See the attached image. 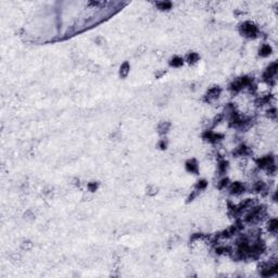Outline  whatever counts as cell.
I'll use <instances>...</instances> for the list:
<instances>
[{
	"label": "cell",
	"mask_w": 278,
	"mask_h": 278,
	"mask_svg": "<svg viewBox=\"0 0 278 278\" xmlns=\"http://www.w3.org/2000/svg\"><path fill=\"white\" fill-rule=\"evenodd\" d=\"M265 214V209L263 206H257V208H253L252 211L246 217V222L247 223H256L264 216Z\"/></svg>",
	"instance_id": "6da1fadb"
},
{
	"label": "cell",
	"mask_w": 278,
	"mask_h": 278,
	"mask_svg": "<svg viewBox=\"0 0 278 278\" xmlns=\"http://www.w3.org/2000/svg\"><path fill=\"white\" fill-rule=\"evenodd\" d=\"M257 33H259L257 27L251 22H246L241 25V34L246 37L253 38V37H256Z\"/></svg>",
	"instance_id": "7a4b0ae2"
},
{
	"label": "cell",
	"mask_w": 278,
	"mask_h": 278,
	"mask_svg": "<svg viewBox=\"0 0 278 278\" xmlns=\"http://www.w3.org/2000/svg\"><path fill=\"white\" fill-rule=\"evenodd\" d=\"M257 165L261 169H270L274 165V159L270 156H264V158H261L257 160Z\"/></svg>",
	"instance_id": "3957f363"
},
{
	"label": "cell",
	"mask_w": 278,
	"mask_h": 278,
	"mask_svg": "<svg viewBox=\"0 0 278 278\" xmlns=\"http://www.w3.org/2000/svg\"><path fill=\"white\" fill-rule=\"evenodd\" d=\"M276 73H277V63L274 62L268 66L267 70H266L265 73H264V79L270 81V79L274 78V76L276 75Z\"/></svg>",
	"instance_id": "277c9868"
},
{
	"label": "cell",
	"mask_w": 278,
	"mask_h": 278,
	"mask_svg": "<svg viewBox=\"0 0 278 278\" xmlns=\"http://www.w3.org/2000/svg\"><path fill=\"white\" fill-rule=\"evenodd\" d=\"M243 191H244V186L239 182L234 183V184L230 186V188H229V193H230L231 195H235V196L241 195Z\"/></svg>",
	"instance_id": "5b68a950"
},
{
	"label": "cell",
	"mask_w": 278,
	"mask_h": 278,
	"mask_svg": "<svg viewBox=\"0 0 278 278\" xmlns=\"http://www.w3.org/2000/svg\"><path fill=\"white\" fill-rule=\"evenodd\" d=\"M203 138L206 140L210 141V142H216L217 140H221L223 136L219 135V134H214L213 132H206L204 135H203Z\"/></svg>",
	"instance_id": "8992f818"
},
{
	"label": "cell",
	"mask_w": 278,
	"mask_h": 278,
	"mask_svg": "<svg viewBox=\"0 0 278 278\" xmlns=\"http://www.w3.org/2000/svg\"><path fill=\"white\" fill-rule=\"evenodd\" d=\"M219 94H221V88H219V87H213V88H211L210 90L208 91L206 97H208L209 100H212V99L217 98V97L219 96Z\"/></svg>",
	"instance_id": "52a82bcc"
},
{
	"label": "cell",
	"mask_w": 278,
	"mask_h": 278,
	"mask_svg": "<svg viewBox=\"0 0 278 278\" xmlns=\"http://www.w3.org/2000/svg\"><path fill=\"white\" fill-rule=\"evenodd\" d=\"M186 169L188 172L190 173H198V164L196 162V160H189V161L186 163Z\"/></svg>",
	"instance_id": "ba28073f"
},
{
	"label": "cell",
	"mask_w": 278,
	"mask_h": 278,
	"mask_svg": "<svg viewBox=\"0 0 278 278\" xmlns=\"http://www.w3.org/2000/svg\"><path fill=\"white\" fill-rule=\"evenodd\" d=\"M183 63H184V60H183L182 58L174 57L171 60V62H169V65H171V66H174V68H179V66L183 65Z\"/></svg>",
	"instance_id": "9c48e42d"
},
{
	"label": "cell",
	"mask_w": 278,
	"mask_h": 278,
	"mask_svg": "<svg viewBox=\"0 0 278 278\" xmlns=\"http://www.w3.org/2000/svg\"><path fill=\"white\" fill-rule=\"evenodd\" d=\"M128 72H129V64L127 62H125L124 64H122L120 69V76L121 77H126L128 75Z\"/></svg>",
	"instance_id": "30bf717a"
},
{
	"label": "cell",
	"mask_w": 278,
	"mask_h": 278,
	"mask_svg": "<svg viewBox=\"0 0 278 278\" xmlns=\"http://www.w3.org/2000/svg\"><path fill=\"white\" fill-rule=\"evenodd\" d=\"M267 225H268L267 228L270 233H276V230H277V226H278V223H277V219H276V218L270 219V221L268 222Z\"/></svg>",
	"instance_id": "8fae6325"
},
{
	"label": "cell",
	"mask_w": 278,
	"mask_h": 278,
	"mask_svg": "<svg viewBox=\"0 0 278 278\" xmlns=\"http://www.w3.org/2000/svg\"><path fill=\"white\" fill-rule=\"evenodd\" d=\"M270 53H272V48H270V46H268V45H264V46H262V47H261L260 55H262V57L270 55Z\"/></svg>",
	"instance_id": "7c38bea8"
},
{
	"label": "cell",
	"mask_w": 278,
	"mask_h": 278,
	"mask_svg": "<svg viewBox=\"0 0 278 278\" xmlns=\"http://www.w3.org/2000/svg\"><path fill=\"white\" fill-rule=\"evenodd\" d=\"M198 59H199V55H198L197 53H195V52H191V53H190V55H188V57H187L188 63H195V62H197Z\"/></svg>",
	"instance_id": "4fadbf2b"
},
{
	"label": "cell",
	"mask_w": 278,
	"mask_h": 278,
	"mask_svg": "<svg viewBox=\"0 0 278 278\" xmlns=\"http://www.w3.org/2000/svg\"><path fill=\"white\" fill-rule=\"evenodd\" d=\"M236 154H238V156H246V154H248V148L246 147V146H241V147H239L238 148V150L236 151Z\"/></svg>",
	"instance_id": "5bb4252c"
},
{
	"label": "cell",
	"mask_w": 278,
	"mask_h": 278,
	"mask_svg": "<svg viewBox=\"0 0 278 278\" xmlns=\"http://www.w3.org/2000/svg\"><path fill=\"white\" fill-rule=\"evenodd\" d=\"M227 167H228V162L227 161H222L221 163H219V165H218V169H219V172H221L222 174L226 172Z\"/></svg>",
	"instance_id": "9a60e30c"
},
{
	"label": "cell",
	"mask_w": 278,
	"mask_h": 278,
	"mask_svg": "<svg viewBox=\"0 0 278 278\" xmlns=\"http://www.w3.org/2000/svg\"><path fill=\"white\" fill-rule=\"evenodd\" d=\"M156 5H158L159 9H161V10H167V9H171L172 3L171 2H159Z\"/></svg>",
	"instance_id": "2e32d148"
},
{
	"label": "cell",
	"mask_w": 278,
	"mask_h": 278,
	"mask_svg": "<svg viewBox=\"0 0 278 278\" xmlns=\"http://www.w3.org/2000/svg\"><path fill=\"white\" fill-rule=\"evenodd\" d=\"M206 185L208 184H206V180H199L198 184H197V186H196V188H197L198 190H203V189H206Z\"/></svg>",
	"instance_id": "e0dca14e"
},
{
	"label": "cell",
	"mask_w": 278,
	"mask_h": 278,
	"mask_svg": "<svg viewBox=\"0 0 278 278\" xmlns=\"http://www.w3.org/2000/svg\"><path fill=\"white\" fill-rule=\"evenodd\" d=\"M221 184H218V187L219 188H223V187H225V186H227V183H228V179L227 178H224L223 180H221Z\"/></svg>",
	"instance_id": "ac0fdd59"
},
{
	"label": "cell",
	"mask_w": 278,
	"mask_h": 278,
	"mask_svg": "<svg viewBox=\"0 0 278 278\" xmlns=\"http://www.w3.org/2000/svg\"><path fill=\"white\" fill-rule=\"evenodd\" d=\"M268 113H270L268 115H270V117H273V119H276V115H277V114H276V109L270 110V111H268Z\"/></svg>",
	"instance_id": "d6986e66"
},
{
	"label": "cell",
	"mask_w": 278,
	"mask_h": 278,
	"mask_svg": "<svg viewBox=\"0 0 278 278\" xmlns=\"http://www.w3.org/2000/svg\"><path fill=\"white\" fill-rule=\"evenodd\" d=\"M97 186H98L97 184H89V189H90L91 191H95V190L97 189Z\"/></svg>",
	"instance_id": "ffe728a7"
}]
</instances>
